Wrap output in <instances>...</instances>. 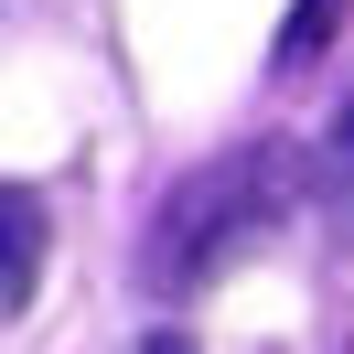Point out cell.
<instances>
[{"mask_svg": "<svg viewBox=\"0 0 354 354\" xmlns=\"http://www.w3.org/2000/svg\"><path fill=\"white\" fill-rule=\"evenodd\" d=\"M344 151H354V108H344Z\"/></svg>", "mask_w": 354, "mask_h": 354, "instance_id": "5", "label": "cell"}, {"mask_svg": "<svg viewBox=\"0 0 354 354\" xmlns=\"http://www.w3.org/2000/svg\"><path fill=\"white\" fill-rule=\"evenodd\" d=\"M44 247H54V215L32 183H0V322H22L32 290H44Z\"/></svg>", "mask_w": 354, "mask_h": 354, "instance_id": "2", "label": "cell"}, {"mask_svg": "<svg viewBox=\"0 0 354 354\" xmlns=\"http://www.w3.org/2000/svg\"><path fill=\"white\" fill-rule=\"evenodd\" d=\"M333 354H354V344H333Z\"/></svg>", "mask_w": 354, "mask_h": 354, "instance_id": "6", "label": "cell"}, {"mask_svg": "<svg viewBox=\"0 0 354 354\" xmlns=\"http://www.w3.org/2000/svg\"><path fill=\"white\" fill-rule=\"evenodd\" d=\"M140 354H194V344H183V333H151V344H140Z\"/></svg>", "mask_w": 354, "mask_h": 354, "instance_id": "4", "label": "cell"}, {"mask_svg": "<svg viewBox=\"0 0 354 354\" xmlns=\"http://www.w3.org/2000/svg\"><path fill=\"white\" fill-rule=\"evenodd\" d=\"M301 194H311V151L301 140H236V151H215L204 172H183L172 194H161L151 236H140V290L183 301V290L215 279L247 236H268Z\"/></svg>", "mask_w": 354, "mask_h": 354, "instance_id": "1", "label": "cell"}, {"mask_svg": "<svg viewBox=\"0 0 354 354\" xmlns=\"http://www.w3.org/2000/svg\"><path fill=\"white\" fill-rule=\"evenodd\" d=\"M344 32V0H290V22H279V44H268V65L279 75H301V65H322V44Z\"/></svg>", "mask_w": 354, "mask_h": 354, "instance_id": "3", "label": "cell"}]
</instances>
